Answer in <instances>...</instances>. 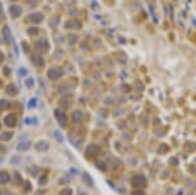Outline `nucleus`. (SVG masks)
Wrapping results in <instances>:
<instances>
[{
    "label": "nucleus",
    "instance_id": "10",
    "mask_svg": "<svg viewBox=\"0 0 196 195\" xmlns=\"http://www.w3.org/2000/svg\"><path fill=\"white\" fill-rule=\"evenodd\" d=\"M13 138V132L12 131H4V132L0 134V140L2 141H8Z\"/></svg>",
    "mask_w": 196,
    "mask_h": 195
},
{
    "label": "nucleus",
    "instance_id": "25",
    "mask_svg": "<svg viewBox=\"0 0 196 195\" xmlns=\"http://www.w3.org/2000/svg\"><path fill=\"white\" fill-rule=\"evenodd\" d=\"M26 85L29 86V88H31V86L34 85V81H33V79H27V80H26Z\"/></svg>",
    "mask_w": 196,
    "mask_h": 195
},
{
    "label": "nucleus",
    "instance_id": "5",
    "mask_svg": "<svg viewBox=\"0 0 196 195\" xmlns=\"http://www.w3.org/2000/svg\"><path fill=\"white\" fill-rule=\"evenodd\" d=\"M71 118H72L73 123H81L84 121V113H82L81 110H74V111H72Z\"/></svg>",
    "mask_w": 196,
    "mask_h": 195
},
{
    "label": "nucleus",
    "instance_id": "26",
    "mask_svg": "<svg viewBox=\"0 0 196 195\" xmlns=\"http://www.w3.org/2000/svg\"><path fill=\"white\" fill-rule=\"evenodd\" d=\"M0 195H12V193L8 190H0Z\"/></svg>",
    "mask_w": 196,
    "mask_h": 195
},
{
    "label": "nucleus",
    "instance_id": "27",
    "mask_svg": "<svg viewBox=\"0 0 196 195\" xmlns=\"http://www.w3.org/2000/svg\"><path fill=\"white\" fill-rule=\"evenodd\" d=\"M71 173H77V170H76V169H73V168H72V169H71Z\"/></svg>",
    "mask_w": 196,
    "mask_h": 195
},
{
    "label": "nucleus",
    "instance_id": "12",
    "mask_svg": "<svg viewBox=\"0 0 196 195\" xmlns=\"http://www.w3.org/2000/svg\"><path fill=\"white\" fill-rule=\"evenodd\" d=\"M13 184L16 186H21L22 185V177L18 172H14L13 173Z\"/></svg>",
    "mask_w": 196,
    "mask_h": 195
},
{
    "label": "nucleus",
    "instance_id": "14",
    "mask_svg": "<svg viewBox=\"0 0 196 195\" xmlns=\"http://www.w3.org/2000/svg\"><path fill=\"white\" fill-rule=\"evenodd\" d=\"M9 106V102L7 99H0V110H5Z\"/></svg>",
    "mask_w": 196,
    "mask_h": 195
},
{
    "label": "nucleus",
    "instance_id": "22",
    "mask_svg": "<svg viewBox=\"0 0 196 195\" xmlns=\"http://www.w3.org/2000/svg\"><path fill=\"white\" fill-rule=\"evenodd\" d=\"M37 106V99L33 98V99H30V102H29V107L31 109V107H35Z\"/></svg>",
    "mask_w": 196,
    "mask_h": 195
},
{
    "label": "nucleus",
    "instance_id": "19",
    "mask_svg": "<svg viewBox=\"0 0 196 195\" xmlns=\"http://www.w3.org/2000/svg\"><path fill=\"white\" fill-rule=\"evenodd\" d=\"M69 177L68 176H64V177H62L60 180H59V184L60 185H64V184H69Z\"/></svg>",
    "mask_w": 196,
    "mask_h": 195
},
{
    "label": "nucleus",
    "instance_id": "23",
    "mask_svg": "<svg viewBox=\"0 0 196 195\" xmlns=\"http://www.w3.org/2000/svg\"><path fill=\"white\" fill-rule=\"evenodd\" d=\"M132 195H145V193L143 191V190H139V189H136L135 191L132 193Z\"/></svg>",
    "mask_w": 196,
    "mask_h": 195
},
{
    "label": "nucleus",
    "instance_id": "28",
    "mask_svg": "<svg viewBox=\"0 0 196 195\" xmlns=\"http://www.w3.org/2000/svg\"><path fill=\"white\" fill-rule=\"evenodd\" d=\"M0 162H3V157H0Z\"/></svg>",
    "mask_w": 196,
    "mask_h": 195
},
{
    "label": "nucleus",
    "instance_id": "6",
    "mask_svg": "<svg viewBox=\"0 0 196 195\" xmlns=\"http://www.w3.org/2000/svg\"><path fill=\"white\" fill-rule=\"evenodd\" d=\"M4 123H5V126H8V127H14L17 125V118H16L14 114H9L4 118Z\"/></svg>",
    "mask_w": 196,
    "mask_h": 195
},
{
    "label": "nucleus",
    "instance_id": "1",
    "mask_svg": "<svg viewBox=\"0 0 196 195\" xmlns=\"http://www.w3.org/2000/svg\"><path fill=\"white\" fill-rule=\"evenodd\" d=\"M131 185L135 189H143V187H145V185H147V178L144 176H141V174H137V176L132 178Z\"/></svg>",
    "mask_w": 196,
    "mask_h": 195
},
{
    "label": "nucleus",
    "instance_id": "17",
    "mask_svg": "<svg viewBox=\"0 0 196 195\" xmlns=\"http://www.w3.org/2000/svg\"><path fill=\"white\" fill-rule=\"evenodd\" d=\"M54 136H55V139H56V140L59 141V143H63V135L59 132L58 130H55L54 131Z\"/></svg>",
    "mask_w": 196,
    "mask_h": 195
},
{
    "label": "nucleus",
    "instance_id": "24",
    "mask_svg": "<svg viewBox=\"0 0 196 195\" xmlns=\"http://www.w3.org/2000/svg\"><path fill=\"white\" fill-rule=\"evenodd\" d=\"M25 193H29L30 190H31V185H30V182H25Z\"/></svg>",
    "mask_w": 196,
    "mask_h": 195
},
{
    "label": "nucleus",
    "instance_id": "7",
    "mask_svg": "<svg viewBox=\"0 0 196 195\" xmlns=\"http://www.w3.org/2000/svg\"><path fill=\"white\" fill-rule=\"evenodd\" d=\"M47 76H49L51 80H58V79L62 76V71L59 68H51L49 72H47Z\"/></svg>",
    "mask_w": 196,
    "mask_h": 195
},
{
    "label": "nucleus",
    "instance_id": "8",
    "mask_svg": "<svg viewBox=\"0 0 196 195\" xmlns=\"http://www.w3.org/2000/svg\"><path fill=\"white\" fill-rule=\"evenodd\" d=\"M9 181H11L9 173L5 172V170H2L0 172V185H7Z\"/></svg>",
    "mask_w": 196,
    "mask_h": 195
},
{
    "label": "nucleus",
    "instance_id": "2",
    "mask_svg": "<svg viewBox=\"0 0 196 195\" xmlns=\"http://www.w3.org/2000/svg\"><path fill=\"white\" fill-rule=\"evenodd\" d=\"M100 154V148L96 144H89L85 149V156L88 158H94Z\"/></svg>",
    "mask_w": 196,
    "mask_h": 195
},
{
    "label": "nucleus",
    "instance_id": "29",
    "mask_svg": "<svg viewBox=\"0 0 196 195\" xmlns=\"http://www.w3.org/2000/svg\"><path fill=\"white\" fill-rule=\"evenodd\" d=\"M0 128H2V123H0Z\"/></svg>",
    "mask_w": 196,
    "mask_h": 195
},
{
    "label": "nucleus",
    "instance_id": "9",
    "mask_svg": "<svg viewBox=\"0 0 196 195\" xmlns=\"http://www.w3.org/2000/svg\"><path fill=\"white\" fill-rule=\"evenodd\" d=\"M30 148V141L29 140H22L17 144V151L18 152H25Z\"/></svg>",
    "mask_w": 196,
    "mask_h": 195
},
{
    "label": "nucleus",
    "instance_id": "18",
    "mask_svg": "<svg viewBox=\"0 0 196 195\" xmlns=\"http://www.w3.org/2000/svg\"><path fill=\"white\" fill-rule=\"evenodd\" d=\"M59 195H73V191H72V189H69V187H65V189H63L60 194Z\"/></svg>",
    "mask_w": 196,
    "mask_h": 195
},
{
    "label": "nucleus",
    "instance_id": "20",
    "mask_svg": "<svg viewBox=\"0 0 196 195\" xmlns=\"http://www.w3.org/2000/svg\"><path fill=\"white\" fill-rule=\"evenodd\" d=\"M165 151H167V152H169V147H167L166 144H161V145H160V149H158V153L163 154Z\"/></svg>",
    "mask_w": 196,
    "mask_h": 195
},
{
    "label": "nucleus",
    "instance_id": "21",
    "mask_svg": "<svg viewBox=\"0 0 196 195\" xmlns=\"http://www.w3.org/2000/svg\"><path fill=\"white\" fill-rule=\"evenodd\" d=\"M47 181H49V180H47V177L43 176V177L39 178V185H41V186H45V185L47 184Z\"/></svg>",
    "mask_w": 196,
    "mask_h": 195
},
{
    "label": "nucleus",
    "instance_id": "13",
    "mask_svg": "<svg viewBox=\"0 0 196 195\" xmlns=\"http://www.w3.org/2000/svg\"><path fill=\"white\" fill-rule=\"evenodd\" d=\"M33 63L35 66H42L43 64V60L41 59V57H38V55H34L33 57Z\"/></svg>",
    "mask_w": 196,
    "mask_h": 195
},
{
    "label": "nucleus",
    "instance_id": "4",
    "mask_svg": "<svg viewBox=\"0 0 196 195\" xmlns=\"http://www.w3.org/2000/svg\"><path fill=\"white\" fill-rule=\"evenodd\" d=\"M35 149L38 152H47L50 149V143L46 141V140H39L35 143Z\"/></svg>",
    "mask_w": 196,
    "mask_h": 195
},
{
    "label": "nucleus",
    "instance_id": "15",
    "mask_svg": "<svg viewBox=\"0 0 196 195\" xmlns=\"http://www.w3.org/2000/svg\"><path fill=\"white\" fill-rule=\"evenodd\" d=\"M7 94H11V96H14V94H17V90H16V88L13 85H9L7 88Z\"/></svg>",
    "mask_w": 196,
    "mask_h": 195
},
{
    "label": "nucleus",
    "instance_id": "16",
    "mask_svg": "<svg viewBox=\"0 0 196 195\" xmlns=\"http://www.w3.org/2000/svg\"><path fill=\"white\" fill-rule=\"evenodd\" d=\"M96 166H97V168L100 169V170H102V172H105V170L107 169V168H106V164H105L103 161H97V162H96Z\"/></svg>",
    "mask_w": 196,
    "mask_h": 195
},
{
    "label": "nucleus",
    "instance_id": "11",
    "mask_svg": "<svg viewBox=\"0 0 196 195\" xmlns=\"http://www.w3.org/2000/svg\"><path fill=\"white\" fill-rule=\"evenodd\" d=\"M82 182L86 185V186H89V187H92V186L94 185V182L92 180V177L89 176L88 173H82Z\"/></svg>",
    "mask_w": 196,
    "mask_h": 195
},
{
    "label": "nucleus",
    "instance_id": "3",
    "mask_svg": "<svg viewBox=\"0 0 196 195\" xmlns=\"http://www.w3.org/2000/svg\"><path fill=\"white\" fill-rule=\"evenodd\" d=\"M55 117H56V119H58V123H59V126L60 127H67V115H65V113L63 110H60V109H56L55 110Z\"/></svg>",
    "mask_w": 196,
    "mask_h": 195
}]
</instances>
